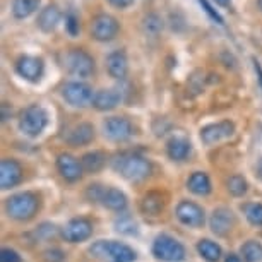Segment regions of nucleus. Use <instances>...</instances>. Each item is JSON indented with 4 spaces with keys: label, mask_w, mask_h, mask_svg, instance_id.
Returning <instances> with one entry per match:
<instances>
[{
    "label": "nucleus",
    "mask_w": 262,
    "mask_h": 262,
    "mask_svg": "<svg viewBox=\"0 0 262 262\" xmlns=\"http://www.w3.org/2000/svg\"><path fill=\"white\" fill-rule=\"evenodd\" d=\"M244 212L249 220V223L254 226H262V204L259 202H249L244 206Z\"/></svg>",
    "instance_id": "obj_31"
},
{
    "label": "nucleus",
    "mask_w": 262,
    "mask_h": 262,
    "mask_svg": "<svg viewBox=\"0 0 262 262\" xmlns=\"http://www.w3.org/2000/svg\"><path fill=\"white\" fill-rule=\"evenodd\" d=\"M106 71L110 74V77L117 79V81H123L128 74V58L127 53L123 50H115L112 53H108L106 60H105Z\"/></svg>",
    "instance_id": "obj_16"
},
{
    "label": "nucleus",
    "mask_w": 262,
    "mask_h": 262,
    "mask_svg": "<svg viewBox=\"0 0 262 262\" xmlns=\"http://www.w3.org/2000/svg\"><path fill=\"white\" fill-rule=\"evenodd\" d=\"M257 175H259V179L262 180V160L257 163Z\"/></svg>",
    "instance_id": "obj_42"
},
{
    "label": "nucleus",
    "mask_w": 262,
    "mask_h": 262,
    "mask_svg": "<svg viewBox=\"0 0 262 262\" xmlns=\"http://www.w3.org/2000/svg\"><path fill=\"white\" fill-rule=\"evenodd\" d=\"M91 38L96 39L100 43H108L113 41L118 33H120V23L115 16L108 12H100L91 19V26H90Z\"/></svg>",
    "instance_id": "obj_6"
},
{
    "label": "nucleus",
    "mask_w": 262,
    "mask_h": 262,
    "mask_svg": "<svg viewBox=\"0 0 262 262\" xmlns=\"http://www.w3.org/2000/svg\"><path fill=\"white\" fill-rule=\"evenodd\" d=\"M242 255L247 262H260L262 260V245L259 242L249 240L242 245Z\"/></svg>",
    "instance_id": "obj_29"
},
{
    "label": "nucleus",
    "mask_w": 262,
    "mask_h": 262,
    "mask_svg": "<svg viewBox=\"0 0 262 262\" xmlns=\"http://www.w3.org/2000/svg\"><path fill=\"white\" fill-rule=\"evenodd\" d=\"M197 252H199L202 259H206L207 262H217L221 257V247L207 238L201 240L199 244H197Z\"/></svg>",
    "instance_id": "obj_27"
},
{
    "label": "nucleus",
    "mask_w": 262,
    "mask_h": 262,
    "mask_svg": "<svg viewBox=\"0 0 262 262\" xmlns=\"http://www.w3.org/2000/svg\"><path fill=\"white\" fill-rule=\"evenodd\" d=\"M105 161H106V158L103 152L100 151H93V152H86V155L82 156V168L86 171H90V173H95V171H100L103 166H105Z\"/></svg>",
    "instance_id": "obj_28"
},
{
    "label": "nucleus",
    "mask_w": 262,
    "mask_h": 262,
    "mask_svg": "<svg viewBox=\"0 0 262 262\" xmlns=\"http://www.w3.org/2000/svg\"><path fill=\"white\" fill-rule=\"evenodd\" d=\"M225 262H242V259L236 254H228V255H226Z\"/></svg>",
    "instance_id": "obj_41"
},
{
    "label": "nucleus",
    "mask_w": 262,
    "mask_h": 262,
    "mask_svg": "<svg viewBox=\"0 0 262 262\" xmlns=\"http://www.w3.org/2000/svg\"><path fill=\"white\" fill-rule=\"evenodd\" d=\"M39 207V199L33 192H19L7 199L6 211L12 220L17 221H28L36 214Z\"/></svg>",
    "instance_id": "obj_3"
},
{
    "label": "nucleus",
    "mask_w": 262,
    "mask_h": 262,
    "mask_svg": "<svg viewBox=\"0 0 262 262\" xmlns=\"http://www.w3.org/2000/svg\"><path fill=\"white\" fill-rule=\"evenodd\" d=\"M48 125V112L41 105L24 108L19 117V128L24 136L38 137Z\"/></svg>",
    "instance_id": "obj_5"
},
{
    "label": "nucleus",
    "mask_w": 262,
    "mask_h": 262,
    "mask_svg": "<svg viewBox=\"0 0 262 262\" xmlns=\"http://www.w3.org/2000/svg\"><path fill=\"white\" fill-rule=\"evenodd\" d=\"M45 260L47 262H62L63 260V252L58 249H50L45 252Z\"/></svg>",
    "instance_id": "obj_38"
},
{
    "label": "nucleus",
    "mask_w": 262,
    "mask_h": 262,
    "mask_svg": "<svg viewBox=\"0 0 262 262\" xmlns=\"http://www.w3.org/2000/svg\"><path fill=\"white\" fill-rule=\"evenodd\" d=\"M152 254L165 262H180L185 259V247L170 235H160L152 244Z\"/></svg>",
    "instance_id": "obj_8"
},
{
    "label": "nucleus",
    "mask_w": 262,
    "mask_h": 262,
    "mask_svg": "<svg viewBox=\"0 0 262 262\" xmlns=\"http://www.w3.org/2000/svg\"><path fill=\"white\" fill-rule=\"evenodd\" d=\"M233 134H235V123L231 120H221V122L202 127L201 141L204 142L206 146H212L225 139H230Z\"/></svg>",
    "instance_id": "obj_10"
},
{
    "label": "nucleus",
    "mask_w": 262,
    "mask_h": 262,
    "mask_svg": "<svg viewBox=\"0 0 262 262\" xmlns=\"http://www.w3.org/2000/svg\"><path fill=\"white\" fill-rule=\"evenodd\" d=\"M0 262H21V255L12 249H2V252H0Z\"/></svg>",
    "instance_id": "obj_36"
},
{
    "label": "nucleus",
    "mask_w": 262,
    "mask_h": 262,
    "mask_svg": "<svg viewBox=\"0 0 262 262\" xmlns=\"http://www.w3.org/2000/svg\"><path fill=\"white\" fill-rule=\"evenodd\" d=\"M16 72L28 82H39L45 74V62L41 57L21 55L16 60Z\"/></svg>",
    "instance_id": "obj_9"
},
{
    "label": "nucleus",
    "mask_w": 262,
    "mask_h": 262,
    "mask_svg": "<svg viewBox=\"0 0 262 262\" xmlns=\"http://www.w3.org/2000/svg\"><path fill=\"white\" fill-rule=\"evenodd\" d=\"M212 2H214L216 6L223 7V9H230L231 7V0H212Z\"/></svg>",
    "instance_id": "obj_40"
},
{
    "label": "nucleus",
    "mask_w": 262,
    "mask_h": 262,
    "mask_svg": "<svg viewBox=\"0 0 262 262\" xmlns=\"http://www.w3.org/2000/svg\"><path fill=\"white\" fill-rule=\"evenodd\" d=\"M226 189L231 195L235 197H240L247 194V190H249V184H247V180L244 177L240 175H231L228 180H226Z\"/></svg>",
    "instance_id": "obj_30"
},
{
    "label": "nucleus",
    "mask_w": 262,
    "mask_h": 262,
    "mask_svg": "<svg viewBox=\"0 0 262 262\" xmlns=\"http://www.w3.org/2000/svg\"><path fill=\"white\" fill-rule=\"evenodd\" d=\"M90 254L103 262H134L136 252L125 244L113 240H100L90 247Z\"/></svg>",
    "instance_id": "obj_1"
},
{
    "label": "nucleus",
    "mask_w": 262,
    "mask_h": 262,
    "mask_svg": "<svg viewBox=\"0 0 262 262\" xmlns=\"http://www.w3.org/2000/svg\"><path fill=\"white\" fill-rule=\"evenodd\" d=\"M197 2H199V6L202 7V11L207 14V17H209L212 23L220 24V26H225V17L221 16L220 11H217L214 6H212L211 0H197Z\"/></svg>",
    "instance_id": "obj_33"
},
{
    "label": "nucleus",
    "mask_w": 262,
    "mask_h": 262,
    "mask_svg": "<svg viewBox=\"0 0 262 262\" xmlns=\"http://www.w3.org/2000/svg\"><path fill=\"white\" fill-rule=\"evenodd\" d=\"M103 130H105V136L108 139L115 142H123L134 136V127H132L130 120L125 117L106 118L105 123H103Z\"/></svg>",
    "instance_id": "obj_11"
},
{
    "label": "nucleus",
    "mask_w": 262,
    "mask_h": 262,
    "mask_svg": "<svg viewBox=\"0 0 262 262\" xmlns=\"http://www.w3.org/2000/svg\"><path fill=\"white\" fill-rule=\"evenodd\" d=\"M93 139H95V127L88 122L77 123L66 137V141L71 146H86V144H90Z\"/></svg>",
    "instance_id": "obj_20"
},
{
    "label": "nucleus",
    "mask_w": 262,
    "mask_h": 262,
    "mask_svg": "<svg viewBox=\"0 0 262 262\" xmlns=\"http://www.w3.org/2000/svg\"><path fill=\"white\" fill-rule=\"evenodd\" d=\"M41 7V0H12L11 2V14L17 21L31 17ZM41 11V9H39Z\"/></svg>",
    "instance_id": "obj_21"
},
{
    "label": "nucleus",
    "mask_w": 262,
    "mask_h": 262,
    "mask_svg": "<svg viewBox=\"0 0 262 262\" xmlns=\"http://www.w3.org/2000/svg\"><path fill=\"white\" fill-rule=\"evenodd\" d=\"M66 31L69 36L72 38H77L79 33H81V19H79V16L74 11H69L66 14Z\"/></svg>",
    "instance_id": "obj_32"
},
{
    "label": "nucleus",
    "mask_w": 262,
    "mask_h": 262,
    "mask_svg": "<svg viewBox=\"0 0 262 262\" xmlns=\"http://www.w3.org/2000/svg\"><path fill=\"white\" fill-rule=\"evenodd\" d=\"M105 190H106V187H103V185H100V184H95V185H90V187H88L86 195H88V199H90L91 202H101L103 194H105Z\"/></svg>",
    "instance_id": "obj_35"
},
{
    "label": "nucleus",
    "mask_w": 262,
    "mask_h": 262,
    "mask_svg": "<svg viewBox=\"0 0 262 262\" xmlns=\"http://www.w3.org/2000/svg\"><path fill=\"white\" fill-rule=\"evenodd\" d=\"M120 101H122L120 91L115 90V88H108V90H100L95 93L91 106L96 108L98 112H110L115 110L120 105Z\"/></svg>",
    "instance_id": "obj_17"
},
{
    "label": "nucleus",
    "mask_w": 262,
    "mask_h": 262,
    "mask_svg": "<svg viewBox=\"0 0 262 262\" xmlns=\"http://www.w3.org/2000/svg\"><path fill=\"white\" fill-rule=\"evenodd\" d=\"M57 166H58V171L60 175L66 179L67 182H76L81 179L82 175V163L77 161V158H74L72 155H67L63 152L57 158Z\"/></svg>",
    "instance_id": "obj_18"
},
{
    "label": "nucleus",
    "mask_w": 262,
    "mask_h": 262,
    "mask_svg": "<svg viewBox=\"0 0 262 262\" xmlns=\"http://www.w3.org/2000/svg\"><path fill=\"white\" fill-rule=\"evenodd\" d=\"M189 190L197 195H207L211 192V180L204 171H195L189 179Z\"/></svg>",
    "instance_id": "obj_25"
},
{
    "label": "nucleus",
    "mask_w": 262,
    "mask_h": 262,
    "mask_svg": "<svg viewBox=\"0 0 262 262\" xmlns=\"http://www.w3.org/2000/svg\"><path fill=\"white\" fill-rule=\"evenodd\" d=\"M177 217L187 226H192V228H199V226L204 225V211H202L201 206L194 204L190 201H182L179 206H177Z\"/></svg>",
    "instance_id": "obj_12"
},
{
    "label": "nucleus",
    "mask_w": 262,
    "mask_h": 262,
    "mask_svg": "<svg viewBox=\"0 0 262 262\" xmlns=\"http://www.w3.org/2000/svg\"><path fill=\"white\" fill-rule=\"evenodd\" d=\"M209 225H211L212 233H216L217 236H223L233 228L235 216H233V212L230 209H226V207H220V209H216L212 212Z\"/></svg>",
    "instance_id": "obj_19"
},
{
    "label": "nucleus",
    "mask_w": 262,
    "mask_h": 262,
    "mask_svg": "<svg viewBox=\"0 0 262 262\" xmlns=\"http://www.w3.org/2000/svg\"><path fill=\"white\" fill-rule=\"evenodd\" d=\"M62 96L69 105L74 108H86L93 105V98H95V91L90 84L82 81H71L66 82L62 88Z\"/></svg>",
    "instance_id": "obj_7"
},
{
    "label": "nucleus",
    "mask_w": 262,
    "mask_h": 262,
    "mask_svg": "<svg viewBox=\"0 0 262 262\" xmlns=\"http://www.w3.org/2000/svg\"><path fill=\"white\" fill-rule=\"evenodd\" d=\"M252 62H254L255 74H257V77H259V82H260V88H262V66H260V62L257 60V58H252Z\"/></svg>",
    "instance_id": "obj_39"
},
{
    "label": "nucleus",
    "mask_w": 262,
    "mask_h": 262,
    "mask_svg": "<svg viewBox=\"0 0 262 262\" xmlns=\"http://www.w3.org/2000/svg\"><path fill=\"white\" fill-rule=\"evenodd\" d=\"M163 207H165V201H163L161 194H158V192H149L147 195H144V199H142V202H141L142 212L151 214V216L160 214V212L163 211Z\"/></svg>",
    "instance_id": "obj_26"
},
{
    "label": "nucleus",
    "mask_w": 262,
    "mask_h": 262,
    "mask_svg": "<svg viewBox=\"0 0 262 262\" xmlns=\"http://www.w3.org/2000/svg\"><path fill=\"white\" fill-rule=\"evenodd\" d=\"M23 179V168L16 160L6 158L0 161V187L2 189H11L16 187Z\"/></svg>",
    "instance_id": "obj_15"
},
{
    "label": "nucleus",
    "mask_w": 262,
    "mask_h": 262,
    "mask_svg": "<svg viewBox=\"0 0 262 262\" xmlns=\"http://www.w3.org/2000/svg\"><path fill=\"white\" fill-rule=\"evenodd\" d=\"M62 21V11L57 4H48L38 12L36 17V28L41 33L50 34L58 28V24Z\"/></svg>",
    "instance_id": "obj_13"
},
{
    "label": "nucleus",
    "mask_w": 262,
    "mask_h": 262,
    "mask_svg": "<svg viewBox=\"0 0 262 262\" xmlns=\"http://www.w3.org/2000/svg\"><path fill=\"white\" fill-rule=\"evenodd\" d=\"M142 31H144L147 36H160L161 31L165 29V21L158 12H149L142 17Z\"/></svg>",
    "instance_id": "obj_24"
},
{
    "label": "nucleus",
    "mask_w": 262,
    "mask_h": 262,
    "mask_svg": "<svg viewBox=\"0 0 262 262\" xmlns=\"http://www.w3.org/2000/svg\"><path fill=\"white\" fill-rule=\"evenodd\" d=\"M91 233H93V225L88 220H84V217H76V220L69 221L66 228L62 230V236L66 238V242H71V244L88 240Z\"/></svg>",
    "instance_id": "obj_14"
},
{
    "label": "nucleus",
    "mask_w": 262,
    "mask_h": 262,
    "mask_svg": "<svg viewBox=\"0 0 262 262\" xmlns=\"http://www.w3.org/2000/svg\"><path fill=\"white\" fill-rule=\"evenodd\" d=\"M136 0H106V4L113 9H118V11H125L130 6H134Z\"/></svg>",
    "instance_id": "obj_37"
},
{
    "label": "nucleus",
    "mask_w": 262,
    "mask_h": 262,
    "mask_svg": "<svg viewBox=\"0 0 262 262\" xmlns=\"http://www.w3.org/2000/svg\"><path fill=\"white\" fill-rule=\"evenodd\" d=\"M63 66L67 72L74 77L88 79L95 74V58L88 53L84 48H71L63 55Z\"/></svg>",
    "instance_id": "obj_4"
},
{
    "label": "nucleus",
    "mask_w": 262,
    "mask_h": 262,
    "mask_svg": "<svg viewBox=\"0 0 262 262\" xmlns=\"http://www.w3.org/2000/svg\"><path fill=\"white\" fill-rule=\"evenodd\" d=\"M257 7H259V11L262 12V0H257Z\"/></svg>",
    "instance_id": "obj_43"
},
{
    "label": "nucleus",
    "mask_w": 262,
    "mask_h": 262,
    "mask_svg": "<svg viewBox=\"0 0 262 262\" xmlns=\"http://www.w3.org/2000/svg\"><path fill=\"white\" fill-rule=\"evenodd\" d=\"M113 168L120 173L123 179L130 182H141L151 175V163L139 155H120L113 161Z\"/></svg>",
    "instance_id": "obj_2"
},
{
    "label": "nucleus",
    "mask_w": 262,
    "mask_h": 262,
    "mask_svg": "<svg viewBox=\"0 0 262 262\" xmlns=\"http://www.w3.org/2000/svg\"><path fill=\"white\" fill-rule=\"evenodd\" d=\"M166 151L173 161H184L190 152V142L184 137H173L168 141Z\"/></svg>",
    "instance_id": "obj_23"
},
{
    "label": "nucleus",
    "mask_w": 262,
    "mask_h": 262,
    "mask_svg": "<svg viewBox=\"0 0 262 262\" xmlns=\"http://www.w3.org/2000/svg\"><path fill=\"white\" fill-rule=\"evenodd\" d=\"M101 204L105 207H108V209L120 212V211H123L127 207V197H125V194H123L122 190L110 187V189H106L105 194H103Z\"/></svg>",
    "instance_id": "obj_22"
},
{
    "label": "nucleus",
    "mask_w": 262,
    "mask_h": 262,
    "mask_svg": "<svg viewBox=\"0 0 262 262\" xmlns=\"http://www.w3.org/2000/svg\"><path fill=\"white\" fill-rule=\"evenodd\" d=\"M115 226H117V230L120 231V233H125V235H134L136 233V223L134 221L130 220V217H122V220H118L117 223H115Z\"/></svg>",
    "instance_id": "obj_34"
}]
</instances>
